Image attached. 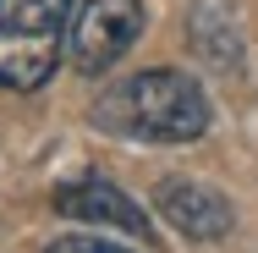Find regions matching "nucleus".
Masks as SVG:
<instances>
[{
  "label": "nucleus",
  "instance_id": "3",
  "mask_svg": "<svg viewBox=\"0 0 258 253\" xmlns=\"http://www.w3.org/2000/svg\"><path fill=\"white\" fill-rule=\"evenodd\" d=\"M143 39V0H83L66 22V61L77 72H110L121 55Z\"/></svg>",
  "mask_w": 258,
  "mask_h": 253
},
{
  "label": "nucleus",
  "instance_id": "2",
  "mask_svg": "<svg viewBox=\"0 0 258 253\" xmlns=\"http://www.w3.org/2000/svg\"><path fill=\"white\" fill-rule=\"evenodd\" d=\"M72 0H0V88L33 94L55 77Z\"/></svg>",
  "mask_w": 258,
  "mask_h": 253
},
{
  "label": "nucleus",
  "instance_id": "5",
  "mask_svg": "<svg viewBox=\"0 0 258 253\" xmlns=\"http://www.w3.org/2000/svg\"><path fill=\"white\" fill-rule=\"evenodd\" d=\"M55 215H66V220H83V226H115V231H126V237H138V242H149L154 231H149V220H143V209L126 198L121 187H110L99 176H83V182H66V187H55Z\"/></svg>",
  "mask_w": 258,
  "mask_h": 253
},
{
  "label": "nucleus",
  "instance_id": "6",
  "mask_svg": "<svg viewBox=\"0 0 258 253\" xmlns=\"http://www.w3.org/2000/svg\"><path fill=\"white\" fill-rule=\"evenodd\" d=\"M44 253H132V248H115V242H99V237H60Z\"/></svg>",
  "mask_w": 258,
  "mask_h": 253
},
{
  "label": "nucleus",
  "instance_id": "1",
  "mask_svg": "<svg viewBox=\"0 0 258 253\" xmlns=\"http://www.w3.org/2000/svg\"><path fill=\"white\" fill-rule=\"evenodd\" d=\"M94 127L110 138H143V143H192L209 132V99L187 72H132L94 99Z\"/></svg>",
  "mask_w": 258,
  "mask_h": 253
},
{
  "label": "nucleus",
  "instance_id": "4",
  "mask_svg": "<svg viewBox=\"0 0 258 253\" xmlns=\"http://www.w3.org/2000/svg\"><path fill=\"white\" fill-rule=\"evenodd\" d=\"M154 204H159V215H165L181 237H192V242H220V237H231V226H236L225 193H214L204 182H187V176L159 182Z\"/></svg>",
  "mask_w": 258,
  "mask_h": 253
}]
</instances>
